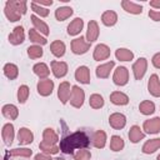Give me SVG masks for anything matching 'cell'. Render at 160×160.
<instances>
[{"label": "cell", "mask_w": 160, "mask_h": 160, "mask_svg": "<svg viewBox=\"0 0 160 160\" xmlns=\"http://www.w3.org/2000/svg\"><path fill=\"white\" fill-rule=\"evenodd\" d=\"M101 22L105 26H114L118 22V14L114 10H106L101 15Z\"/></svg>", "instance_id": "cell-27"}, {"label": "cell", "mask_w": 160, "mask_h": 160, "mask_svg": "<svg viewBox=\"0 0 160 160\" xmlns=\"http://www.w3.org/2000/svg\"><path fill=\"white\" fill-rule=\"evenodd\" d=\"M18 140L20 145H29L34 141V134L28 128H20L18 132Z\"/></svg>", "instance_id": "cell-17"}, {"label": "cell", "mask_w": 160, "mask_h": 160, "mask_svg": "<svg viewBox=\"0 0 160 160\" xmlns=\"http://www.w3.org/2000/svg\"><path fill=\"white\" fill-rule=\"evenodd\" d=\"M65 50H66V46H65V44H64L61 40H55V41H52V42L50 44V51H51V54H52L54 56H56V58L64 56Z\"/></svg>", "instance_id": "cell-29"}, {"label": "cell", "mask_w": 160, "mask_h": 160, "mask_svg": "<svg viewBox=\"0 0 160 160\" xmlns=\"http://www.w3.org/2000/svg\"><path fill=\"white\" fill-rule=\"evenodd\" d=\"M142 130L146 134H158L160 132V118H152L149 120H145L142 124Z\"/></svg>", "instance_id": "cell-9"}, {"label": "cell", "mask_w": 160, "mask_h": 160, "mask_svg": "<svg viewBox=\"0 0 160 160\" xmlns=\"http://www.w3.org/2000/svg\"><path fill=\"white\" fill-rule=\"evenodd\" d=\"M115 56L120 61H130L134 59V52L126 48H119L115 51Z\"/></svg>", "instance_id": "cell-34"}, {"label": "cell", "mask_w": 160, "mask_h": 160, "mask_svg": "<svg viewBox=\"0 0 160 160\" xmlns=\"http://www.w3.org/2000/svg\"><path fill=\"white\" fill-rule=\"evenodd\" d=\"M51 71H52V74H54L55 78H58V79L64 78L68 74V64L65 61L52 60L51 61Z\"/></svg>", "instance_id": "cell-14"}, {"label": "cell", "mask_w": 160, "mask_h": 160, "mask_svg": "<svg viewBox=\"0 0 160 160\" xmlns=\"http://www.w3.org/2000/svg\"><path fill=\"white\" fill-rule=\"evenodd\" d=\"M89 144V140L84 132L76 131L69 136H66L60 142V150L66 154H72L75 149H84Z\"/></svg>", "instance_id": "cell-1"}, {"label": "cell", "mask_w": 160, "mask_h": 160, "mask_svg": "<svg viewBox=\"0 0 160 160\" xmlns=\"http://www.w3.org/2000/svg\"><path fill=\"white\" fill-rule=\"evenodd\" d=\"M91 141L96 149H102L106 145V132L104 130H96L92 135Z\"/></svg>", "instance_id": "cell-24"}, {"label": "cell", "mask_w": 160, "mask_h": 160, "mask_svg": "<svg viewBox=\"0 0 160 160\" xmlns=\"http://www.w3.org/2000/svg\"><path fill=\"white\" fill-rule=\"evenodd\" d=\"M148 91L154 98H160V79L156 74H152L148 81Z\"/></svg>", "instance_id": "cell-11"}, {"label": "cell", "mask_w": 160, "mask_h": 160, "mask_svg": "<svg viewBox=\"0 0 160 160\" xmlns=\"http://www.w3.org/2000/svg\"><path fill=\"white\" fill-rule=\"evenodd\" d=\"M149 18L154 21H160V10H149Z\"/></svg>", "instance_id": "cell-46"}, {"label": "cell", "mask_w": 160, "mask_h": 160, "mask_svg": "<svg viewBox=\"0 0 160 160\" xmlns=\"http://www.w3.org/2000/svg\"><path fill=\"white\" fill-rule=\"evenodd\" d=\"M159 149H160V138H155V139H150V140L145 141L141 151L144 154H152Z\"/></svg>", "instance_id": "cell-26"}, {"label": "cell", "mask_w": 160, "mask_h": 160, "mask_svg": "<svg viewBox=\"0 0 160 160\" xmlns=\"http://www.w3.org/2000/svg\"><path fill=\"white\" fill-rule=\"evenodd\" d=\"M90 158H91V152L86 149H80L74 154L75 160H90Z\"/></svg>", "instance_id": "cell-45"}, {"label": "cell", "mask_w": 160, "mask_h": 160, "mask_svg": "<svg viewBox=\"0 0 160 160\" xmlns=\"http://www.w3.org/2000/svg\"><path fill=\"white\" fill-rule=\"evenodd\" d=\"M90 42L86 41V38L84 36H80V38H76L74 40H71V51L76 55H82L85 52H88V50L90 49Z\"/></svg>", "instance_id": "cell-3"}, {"label": "cell", "mask_w": 160, "mask_h": 160, "mask_svg": "<svg viewBox=\"0 0 160 160\" xmlns=\"http://www.w3.org/2000/svg\"><path fill=\"white\" fill-rule=\"evenodd\" d=\"M110 56V48L105 44H98L94 49L92 52V58L95 61H101V60H106Z\"/></svg>", "instance_id": "cell-10"}, {"label": "cell", "mask_w": 160, "mask_h": 160, "mask_svg": "<svg viewBox=\"0 0 160 160\" xmlns=\"http://www.w3.org/2000/svg\"><path fill=\"white\" fill-rule=\"evenodd\" d=\"M30 19H31V22H32V25H34V29L38 30L40 34H42L44 36H48V35L50 34V29H49L48 24H46L44 20H41V19H40L39 16H36V15H31Z\"/></svg>", "instance_id": "cell-16"}, {"label": "cell", "mask_w": 160, "mask_h": 160, "mask_svg": "<svg viewBox=\"0 0 160 160\" xmlns=\"http://www.w3.org/2000/svg\"><path fill=\"white\" fill-rule=\"evenodd\" d=\"M109 124L112 129L120 130L126 125V116L121 112H114L109 116Z\"/></svg>", "instance_id": "cell-8"}, {"label": "cell", "mask_w": 160, "mask_h": 160, "mask_svg": "<svg viewBox=\"0 0 160 160\" xmlns=\"http://www.w3.org/2000/svg\"><path fill=\"white\" fill-rule=\"evenodd\" d=\"M25 40V32L22 26H15L12 32L9 34V42L12 45H20Z\"/></svg>", "instance_id": "cell-13"}, {"label": "cell", "mask_w": 160, "mask_h": 160, "mask_svg": "<svg viewBox=\"0 0 160 160\" xmlns=\"http://www.w3.org/2000/svg\"><path fill=\"white\" fill-rule=\"evenodd\" d=\"M139 110L142 115H151L155 111V104L150 100H144L139 105Z\"/></svg>", "instance_id": "cell-37"}, {"label": "cell", "mask_w": 160, "mask_h": 160, "mask_svg": "<svg viewBox=\"0 0 160 160\" xmlns=\"http://www.w3.org/2000/svg\"><path fill=\"white\" fill-rule=\"evenodd\" d=\"M110 101L114 105L124 106V105L129 104V96L125 92H122V91H112L110 94Z\"/></svg>", "instance_id": "cell-22"}, {"label": "cell", "mask_w": 160, "mask_h": 160, "mask_svg": "<svg viewBox=\"0 0 160 160\" xmlns=\"http://www.w3.org/2000/svg\"><path fill=\"white\" fill-rule=\"evenodd\" d=\"M71 85L69 81H62L60 82L59 85V89H58V98L59 100L61 101V104H66L69 100H70V96H71Z\"/></svg>", "instance_id": "cell-6"}, {"label": "cell", "mask_w": 160, "mask_h": 160, "mask_svg": "<svg viewBox=\"0 0 160 160\" xmlns=\"http://www.w3.org/2000/svg\"><path fill=\"white\" fill-rule=\"evenodd\" d=\"M32 151L28 148H16V149H12L10 151V155L11 156H24V158H29L31 156Z\"/></svg>", "instance_id": "cell-43"}, {"label": "cell", "mask_w": 160, "mask_h": 160, "mask_svg": "<svg viewBox=\"0 0 160 160\" xmlns=\"http://www.w3.org/2000/svg\"><path fill=\"white\" fill-rule=\"evenodd\" d=\"M89 105L92 109H101L104 106V98L100 94H91L89 99Z\"/></svg>", "instance_id": "cell-38"}, {"label": "cell", "mask_w": 160, "mask_h": 160, "mask_svg": "<svg viewBox=\"0 0 160 160\" xmlns=\"http://www.w3.org/2000/svg\"><path fill=\"white\" fill-rule=\"evenodd\" d=\"M149 5L154 9H160V0H152L149 2Z\"/></svg>", "instance_id": "cell-49"}, {"label": "cell", "mask_w": 160, "mask_h": 160, "mask_svg": "<svg viewBox=\"0 0 160 160\" xmlns=\"http://www.w3.org/2000/svg\"><path fill=\"white\" fill-rule=\"evenodd\" d=\"M129 140L132 142V144H136V142H139L140 140H142L144 138H145V132L140 129V126H138V125H132L131 128H130V130H129Z\"/></svg>", "instance_id": "cell-25"}, {"label": "cell", "mask_w": 160, "mask_h": 160, "mask_svg": "<svg viewBox=\"0 0 160 160\" xmlns=\"http://www.w3.org/2000/svg\"><path fill=\"white\" fill-rule=\"evenodd\" d=\"M112 81L118 86H124L129 81V70L125 66H118L112 75Z\"/></svg>", "instance_id": "cell-4"}, {"label": "cell", "mask_w": 160, "mask_h": 160, "mask_svg": "<svg viewBox=\"0 0 160 160\" xmlns=\"http://www.w3.org/2000/svg\"><path fill=\"white\" fill-rule=\"evenodd\" d=\"M39 148H40V150H41L44 154H48V155L58 154L59 150H60V146H58V145H49V144H45V142H42V141L39 144Z\"/></svg>", "instance_id": "cell-41"}, {"label": "cell", "mask_w": 160, "mask_h": 160, "mask_svg": "<svg viewBox=\"0 0 160 160\" xmlns=\"http://www.w3.org/2000/svg\"><path fill=\"white\" fill-rule=\"evenodd\" d=\"M2 70H4V75L10 80H15L18 78V75H19V68L12 62L5 64Z\"/></svg>", "instance_id": "cell-33"}, {"label": "cell", "mask_w": 160, "mask_h": 160, "mask_svg": "<svg viewBox=\"0 0 160 160\" xmlns=\"http://www.w3.org/2000/svg\"><path fill=\"white\" fill-rule=\"evenodd\" d=\"M114 66H115V62L114 61H108L105 64H100L96 68V70H95L96 76L100 78V79H108L110 76V72H111V70H112Z\"/></svg>", "instance_id": "cell-18"}, {"label": "cell", "mask_w": 160, "mask_h": 160, "mask_svg": "<svg viewBox=\"0 0 160 160\" xmlns=\"http://www.w3.org/2000/svg\"><path fill=\"white\" fill-rule=\"evenodd\" d=\"M75 79L80 84H90V70L88 66L81 65L75 70Z\"/></svg>", "instance_id": "cell-19"}, {"label": "cell", "mask_w": 160, "mask_h": 160, "mask_svg": "<svg viewBox=\"0 0 160 160\" xmlns=\"http://www.w3.org/2000/svg\"><path fill=\"white\" fill-rule=\"evenodd\" d=\"M58 141H59V136H58V134L54 131V129L46 128V129L42 131V142L49 144V145H56Z\"/></svg>", "instance_id": "cell-28"}, {"label": "cell", "mask_w": 160, "mask_h": 160, "mask_svg": "<svg viewBox=\"0 0 160 160\" xmlns=\"http://www.w3.org/2000/svg\"><path fill=\"white\" fill-rule=\"evenodd\" d=\"M42 54H44V51L40 45H31L28 48V56L30 59H39L42 56Z\"/></svg>", "instance_id": "cell-40"}, {"label": "cell", "mask_w": 160, "mask_h": 160, "mask_svg": "<svg viewBox=\"0 0 160 160\" xmlns=\"http://www.w3.org/2000/svg\"><path fill=\"white\" fill-rule=\"evenodd\" d=\"M36 90H38V94L41 95V96H49L51 95L52 90H54V81L50 80V79H44V80H40L36 85Z\"/></svg>", "instance_id": "cell-7"}, {"label": "cell", "mask_w": 160, "mask_h": 160, "mask_svg": "<svg viewBox=\"0 0 160 160\" xmlns=\"http://www.w3.org/2000/svg\"><path fill=\"white\" fill-rule=\"evenodd\" d=\"M121 8L129 12V14H132V15H139L142 12V6L136 4V2H132L130 0H122L121 1Z\"/></svg>", "instance_id": "cell-23"}, {"label": "cell", "mask_w": 160, "mask_h": 160, "mask_svg": "<svg viewBox=\"0 0 160 160\" xmlns=\"http://www.w3.org/2000/svg\"><path fill=\"white\" fill-rule=\"evenodd\" d=\"M35 160H54V159H51L50 155L42 152V154H38V155H35Z\"/></svg>", "instance_id": "cell-48"}, {"label": "cell", "mask_w": 160, "mask_h": 160, "mask_svg": "<svg viewBox=\"0 0 160 160\" xmlns=\"http://www.w3.org/2000/svg\"><path fill=\"white\" fill-rule=\"evenodd\" d=\"M156 160H160V154L158 155V158H156Z\"/></svg>", "instance_id": "cell-52"}, {"label": "cell", "mask_w": 160, "mask_h": 160, "mask_svg": "<svg viewBox=\"0 0 160 160\" xmlns=\"http://www.w3.org/2000/svg\"><path fill=\"white\" fill-rule=\"evenodd\" d=\"M35 2H36L38 5H40V6H41V5H44V6H51L54 1L49 0V1H35Z\"/></svg>", "instance_id": "cell-50"}, {"label": "cell", "mask_w": 160, "mask_h": 160, "mask_svg": "<svg viewBox=\"0 0 160 160\" xmlns=\"http://www.w3.org/2000/svg\"><path fill=\"white\" fill-rule=\"evenodd\" d=\"M148 70V60L145 58H139L132 64V74L135 80H141Z\"/></svg>", "instance_id": "cell-5"}, {"label": "cell", "mask_w": 160, "mask_h": 160, "mask_svg": "<svg viewBox=\"0 0 160 160\" xmlns=\"http://www.w3.org/2000/svg\"><path fill=\"white\" fill-rule=\"evenodd\" d=\"M9 2L18 10V11H20L22 15L26 12V1L25 0H9Z\"/></svg>", "instance_id": "cell-44"}, {"label": "cell", "mask_w": 160, "mask_h": 160, "mask_svg": "<svg viewBox=\"0 0 160 160\" xmlns=\"http://www.w3.org/2000/svg\"><path fill=\"white\" fill-rule=\"evenodd\" d=\"M99 34H100V30H99L98 22L95 20H90L88 24V30H86V41L90 44L96 41L99 38Z\"/></svg>", "instance_id": "cell-12"}, {"label": "cell", "mask_w": 160, "mask_h": 160, "mask_svg": "<svg viewBox=\"0 0 160 160\" xmlns=\"http://www.w3.org/2000/svg\"><path fill=\"white\" fill-rule=\"evenodd\" d=\"M124 146H125V142H124L121 136H119V135H112L111 136V139H110V149L112 151H115V152L121 151L124 149Z\"/></svg>", "instance_id": "cell-36"}, {"label": "cell", "mask_w": 160, "mask_h": 160, "mask_svg": "<svg viewBox=\"0 0 160 160\" xmlns=\"http://www.w3.org/2000/svg\"><path fill=\"white\" fill-rule=\"evenodd\" d=\"M1 112H2V115H4L6 119H9V120H15V119L19 116V110H18V108H16L15 105H12V104H6V105H4L2 109H1Z\"/></svg>", "instance_id": "cell-31"}, {"label": "cell", "mask_w": 160, "mask_h": 160, "mask_svg": "<svg viewBox=\"0 0 160 160\" xmlns=\"http://www.w3.org/2000/svg\"><path fill=\"white\" fill-rule=\"evenodd\" d=\"M151 62H152L154 68H156V69H160V52H156V54L152 56V59H151Z\"/></svg>", "instance_id": "cell-47"}, {"label": "cell", "mask_w": 160, "mask_h": 160, "mask_svg": "<svg viewBox=\"0 0 160 160\" xmlns=\"http://www.w3.org/2000/svg\"><path fill=\"white\" fill-rule=\"evenodd\" d=\"M1 136H2V140H4L5 145H11L12 144V140H14V136H15V131H14V125L11 122H8V124H5L2 126Z\"/></svg>", "instance_id": "cell-20"}, {"label": "cell", "mask_w": 160, "mask_h": 160, "mask_svg": "<svg viewBox=\"0 0 160 160\" xmlns=\"http://www.w3.org/2000/svg\"><path fill=\"white\" fill-rule=\"evenodd\" d=\"M30 6H31V10H32L35 14L39 15V18H46V16L49 15V10H48L46 8H42V6L38 5L35 1H31Z\"/></svg>", "instance_id": "cell-42"}, {"label": "cell", "mask_w": 160, "mask_h": 160, "mask_svg": "<svg viewBox=\"0 0 160 160\" xmlns=\"http://www.w3.org/2000/svg\"><path fill=\"white\" fill-rule=\"evenodd\" d=\"M29 39H30V41H32V42H35L36 45H45L46 42H48V40H46V38L45 36H42L38 30H35V29H30L29 30Z\"/></svg>", "instance_id": "cell-35"}, {"label": "cell", "mask_w": 160, "mask_h": 160, "mask_svg": "<svg viewBox=\"0 0 160 160\" xmlns=\"http://www.w3.org/2000/svg\"><path fill=\"white\" fill-rule=\"evenodd\" d=\"M4 14H5V16L8 18V20L9 21H11V22H15V21H19L20 19H21V12L20 11H18L10 2H9V0L5 2V8H4Z\"/></svg>", "instance_id": "cell-15"}, {"label": "cell", "mask_w": 160, "mask_h": 160, "mask_svg": "<svg viewBox=\"0 0 160 160\" xmlns=\"http://www.w3.org/2000/svg\"><path fill=\"white\" fill-rule=\"evenodd\" d=\"M84 100H85V91L78 86V85H74L71 88V96H70V105L72 108H76V109H80L84 104Z\"/></svg>", "instance_id": "cell-2"}, {"label": "cell", "mask_w": 160, "mask_h": 160, "mask_svg": "<svg viewBox=\"0 0 160 160\" xmlns=\"http://www.w3.org/2000/svg\"><path fill=\"white\" fill-rule=\"evenodd\" d=\"M30 94V89L28 85H20L18 89V101L20 104H25Z\"/></svg>", "instance_id": "cell-39"}, {"label": "cell", "mask_w": 160, "mask_h": 160, "mask_svg": "<svg viewBox=\"0 0 160 160\" xmlns=\"http://www.w3.org/2000/svg\"><path fill=\"white\" fill-rule=\"evenodd\" d=\"M72 12H74L72 8H70V6H60V8H58L55 10V18H56L58 21H64L68 18H70L72 15Z\"/></svg>", "instance_id": "cell-32"}, {"label": "cell", "mask_w": 160, "mask_h": 160, "mask_svg": "<svg viewBox=\"0 0 160 160\" xmlns=\"http://www.w3.org/2000/svg\"><path fill=\"white\" fill-rule=\"evenodd\" d=\"M84 28V20L81 18H75L69 25H68V34L70 36H76L81 32Z\"/></svg>", "instance_id": "cell-21"}, {"label": "cell", "mask_w": 160, "mask_h": 160, "mask_svg": "<svg viewBox=\"0 0 160 160\" xmlns=\"http://www.w3.org/2000/svg\"><path fill=\"white\" fill-rule=\"evenodd\" d=\"M32 71L35 75H38L41 80L44 79H48L49 74H50V70H49V66L45 64V62H38L32 66Z\"/></svg>", "instance_id": "cell-30"}, {"label": "cell", "mask_w": 160, "mask_h": 160, "mask_svg": "<svg viewBox=\"0 0 160 160\" xmlns=\"http://www.w3.org/2000/svg\"><path fill=\"white\" fill-rule=\"evenodd\" d=\"M54 160H64L62 158H56V159H54Z\"/></svg>", "instance_id": "cell-51"}]
</instances>
